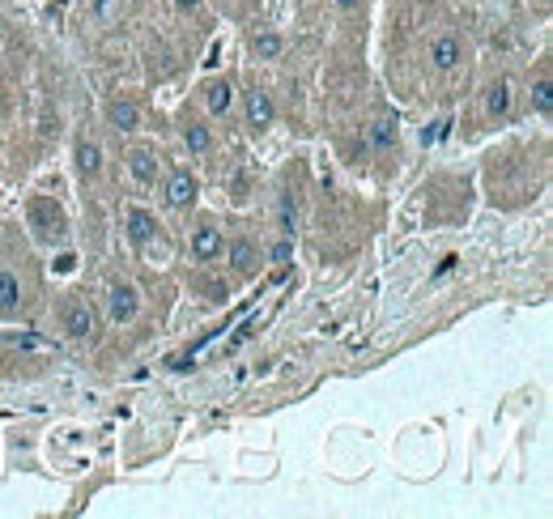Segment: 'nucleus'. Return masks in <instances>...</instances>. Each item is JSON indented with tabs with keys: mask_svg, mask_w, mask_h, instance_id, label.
Segmentation results:
<instances>
[{
	"mask_svg": "<svg viewBox=\"0 0 553 519\" xmlns=\"http://www.w3.org/2000/svg\"><path fill=\"white\" fill-rule=\"evenodd\" d=\"M123 166H128V179L136 187H158V179L166 175V162H162V154L154 145H133Z\"/></svg>",
	"mask_w": 553,
	"mask_h": 519,
	"instance_id": "nucleus-3",
	"label": "nucleus"
},
{
	"mask_svg": "<svg viewBox=\"0 0 553 519\" xmlns=\"http://www.w3.org/2000/svg\"><path fill=\"white\" fill-rule=\"evenodd\" d=\"M277 124V102H272L269 90H247L243 94V128L251 136H264L269 128Z\"/></svg>",
	"mask_w": 553,
	"mask_h": 519,
	"instance_id": "nucleus-4",
	"label": "nucleus"
},
{
	"mask_svg": "<svg viewBox=\"0 0 553 519\" xmlns=\"http://www.w3.org/2000/svg\"><path fill=\"white\" fill-rule=\"evenodd\" d=\"M221 5H226V0H221Z\"/></svg>",
	"mask_w": 553,
	"mask_h": 519,
	"instance_id": "nucleus-25",
	"label": "nucleus"
},
{
	"mask_svg": "<svg viewBox=\"0 0 553 519\" xmlns=\"http://www.w3.org/2000/svg\"><path fill=\"white\" fill-rule=\"evenodd\" d=\"M431 69L434 73H452V69H460L464 64V38L452 35V30H442V35L431 38Z\"/></svg>",
	"mask_w": 553,
	"mask_h": 519,
	"instance_id": "nucleus-11",
	"label": "nucleus"
},
{
	"mask_svg": "<svg viewBox=\"0 0 553 519\" xmlns=\"http://www.w3.org/2000/svg\"><path fill=\"white\" fill-rule=\"evenodd\" d=\"M481 107H485V115H490V120H506V115H511V107H516V86H511L506 77L490 81V86H485V94H481Z\"/></svg>",
	"mask_w": 553,
	"mask_h": 519,
	"instance_id": "nucleus-14",
	"label": "nucleus"
},
{
	"mask_svg": "<svg viewBox=\"0 0 553 519\" xmlns=\"http://www.w3.org/2000/svg\"><path fill=\"white\" fill-rule=\"evenodd\" d=\"M26 217H30V230H35L43 243H64V238H69V217H64V209L51 196H30Z\"/></svg>",
	"mask_w": 553,
	"mask_h": 519,
	"instance_id": "nucleus-2",
	"label": "nucleus"
},
{
	"mask_svg": "<svg viewBox=\"0 0 553 519\" xmlns=\"http://www.w3.org/2000/svg\"><path fill=\"white\" fill-rule=\"evenodd\" d=\"M136 315H141V290H136L133 281H111V290H107V320L115 323V328H123V323H133Z\"/></svg>",
	"mask_w": 553,
	"mask_h": 519,
	"instance_id": "nucleus-7",
	"label": "nucleus"
},
{
	"mask_svg": "<svg viewBox=\"0 0 553 519\" xmlns=\"http://www.w3.org/2000/svg\"><path fill=\"white\" fill-rule=\"evenodd\" d=\"M357 5H362V0H336V9H341V13H354Z\"/></svg>",
	"mask_w": 553,
	"mask_h": 519,
	"instance_id": "nucleus-24",
	"label": "nucleus"
},
{
	"mask_svg": "<svg viewBox=\"0 0 553 519\" xmlns=\"http://www.w3.org/2000/svg\"><path fill=\"white\" fill-rule=\"evenodd\" d=\"M370 149H379V154H388V149L396 145V136H400V124H396V115H379L375 124H370Z\"/></svg>",
	"mask_w": 553,
	"mask_h": 519,
	"instance_id": "nucleus-18",
	"label": "nucleus"
},
{
	"mask_svg": "<svg viewBox=\"0 0 553 519\" xmlns=\"http://www.w3.org/2000/svg\"><path fill=\"white\" fill-rule=\"evenodd\" d=\"M123 238H128L136 251H145L149 243L158 238V213H149L145 205H128V209H123Z\"/></svg>",
	"mask_w": 553,
	"mask_h": 519,
	"instance_id": "nucleus-8",
	"label": "nucleus"
},
{
	"mask_svg": "<svg viewBox=\"0 0 553 519\" xmlns=\"http://www.w3.org/2000/svg\"><path fill=\"white\" fill-rule=\"evenodd\" d=\"M9 345H13V349H35L38 336H35V333H9Z\"/></svg>",
	"mask_w": 553,
	"mask_h": 519,
	"instance_id": "nucleus-22",
	"label": "nucleus"
},
{
	"mask_svg": "<svg viewBox=\"0 0 553 519\" xmlns=\"http://www.w3.org/2000/svg\"><path fill=\"white\" fill-rule=\"evenodd\" d=\"M282 51H285V38L277 30H256L251 35V56L256 60H282Z\"/></svg>",
	"mask_w": 553,
	"mask_h": 519,
	"instance_id": "nucleus-19",
	"label": "nucleus"
},
{
	"mask_svg": "<svg viewBox=\"0 0 553 519\" xmlns=\"http://www.w3.org/2000/svg\"><path fill=\"white\" fill-rule=\"evenodd\" d=\"M294 230H298L294 196H282V213H277V235H290V238H294Z\"/></svg>",
	"mask_w": 553,
	"mask_h": 519,
	"instance_id": "nucleus-20",
	"label": "nucleus"
},
{
	"mask_svg": "<svg viewBox=\"0 0 553 519\" xmlns=\"http://www.w3.org/2000/svg\"><path fill=\"white\" fill-rule=\"evenodd\" d=\"M179 141H184V149L192 158H205V154H213V145H218V136H213L205 115H184V120H179Z\"/></svg>",
	"mask_w": 553,
	"mask_h": 519,
	"instance_id": "nucleus-12",
	"label": "nucleus"
},
{
	"mask_svg": "<svg viewBox=\"0 0 553 519\" xmlns=\"http://www.w3.org/2000/svg\"><path fill=\"white\" fill-rule=\"evenodd\" d=\"M200 99H205V111H209V120H230L239 94H234L230 77H209V81H205V90H200Z\"/></svg>",
	"mask_w": 553,
	"mask_h": 519,
	"instance_id": "nucleus-10",
	"label": "nucleus"
},
{
	"mask_svg": "<svg viewBox=\"0 0 553 519\" xmlns=\"http://www.w3.org/2000/svg\"><path fill=\"white\" fill-rule=\"evenodd\" d=\"M22 307V277L13 269H0V315H13Z\"/></svg>",
	"mask_w": 553,
	"mask_h": 519,
	"instance_id": "nucleus-17",
	"label": "nucleus"
},
{
	"mask_svg": "<svg viewBox=\"0 0 553 519\" xmlns=\"http://www.w3.org/2000/svg\"><path fill=\"white\" fill-rule=\"evenodd\" d=\"M73 162H77V175H81V179H90V184L102 179V145L99 141L81 136V141L73 145Z\"/></svg>",
	"mask_w": 553,
	"mask_h": 519,
	"instance_id": "nucleus-15",
	"label": "nucleus"
},
{
	"mask_svg": "<svg viewBox=\"0 0 553 519\" xmlns=\"http://www.w3.org/2000/svg\"><path fill=\"white\" fill-rule=\"evenodd\" d=\"M226 251V235L218 230V222H197L187 230V256L197 264H218Z\"/></svg>",
	"mask_w": 553,
	"mask_h": 519,
	"instance_id": "nucleus-6",
	"label": "nucleus"
},
{
	"mask_svg": "<svg viewBox=\"0 0 553 519\" xmlns=\"http://www.w3.org/2000/svg\"><path fill=\"white\" fill-rule=\"evenodd\" d=\"M226 264H230L234 277H256L260 272V260H264V251H260L256 238H247V235H234L230 243H226Z\"/></svg>",
	"mask_w": 553,
	"mask_h": 519,
	"instance_id": "nucleus-9",
	"label": "nucleus"
},
{
	"mask_svg": "<svg viewBox=\"0 0 553 519\" xmlns=\"http://www.w3.org/2000/svg\"><path fill=\"white\" fill-rule=\"evenodd\" d=\"M200 175L197 171H187V166H175V171L162 175V205L171 213H187V209H197V200H200Z\"/></svg>",
	"mask_w": 553,
	"mask_h": 519,
	"instance_id": "nucleus-1",
	"label": "nucleus"
},
{
	"mask_svg": "<svg viewBox=\"0 0 553 519\" xmlns=\"http://www.w3.org/2000/svg\"><path fill=\"white\" fill-rule=\"evenodd\" d=\"M269 260H272V264H290V260H294V238H290V235L277 238V243L269 248Z\"/></svg>",
	"mask_w": 553,
	"mask_h": 519,
	"instance_id": "nucleus-21",
	"label": "nucleus"
},
{
	"mask_svg": "<svg viewBox=\"0 0 553 519\" xmlns=\"http://www.w3.org/2000/svg\"><path fill=\"white\" fill-rule=\"evenodd\" d=\"M60 328H64L69 341H94V336H99V315H94L90 302L69 298V302L60 307Z\"/></svg>",
	"mask_w": 553,
	"mask_h": 519,
	"instance_id": "nucleus-5",
	"label": "nucleus"
},
{
	"mask_svg": "<svg viewBox=\"0 0 553 519\" xmlns=\"http://www.w3.org/2000/svg\"><path fill=\"white\" fill-rule=\"evenodd\" d=\"M205 0H175V9H184V13H197Z\"/></svg>",
	"mask_w": 553,
	"mask_h": 519,
	"instance_id": "nucleus-23",
	"label": "nucleus"
},
{
	"mask_svg": "<svg viewBox=\"0 0 553 519\" xmlns=\"http://www.w3.org/2000/svg\"><path fill=\"white\" fill-rule=\"evenodd\" d=\"M102 120H107L111 132H120V136H133L141 132V107H136L133 99H111L107 107H102Z\"/></svg>",
	"mask_w": 553,
	"mask_h": 519,
	"instance_id": "nucleus-13",
	"label": "nucleus"
},
{
	"mask_svg": "<svg viewBox=\"0 0 553 519\" xmlns=\"http://www.w3.org/2000/svg\"><path fill=\"white\" fill-rule=\"evenodd\" d=\"M528 99H532V115L549 120V115H553V81H549V69H541V73H537V81H532V90H528Z\"/></svg>",
	"mask_w": 553,
	"mask_h": 519,
	"instance_id": "nucleus-16",
	"label": "nucleus"
}]
</instances>
